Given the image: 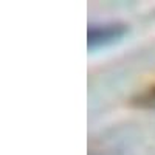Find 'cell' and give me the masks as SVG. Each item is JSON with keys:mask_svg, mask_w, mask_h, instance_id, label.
Listing matches in <instances>:
<instances>
[{"mask_svg": "<svg viewBox=\"0 0 155 155\" xmlns=\"http://www.w3.org/2000/svg\"><path fill=\"white\" fill-rule=\"evenodd\" d=\"M130 104L138 109H153L155 107V82L135 93L130 99Z\"/></svg>", "mask_w": 155, "mask_h": 155, "instance_id": "cell-2", "label": "cell"}, {"mask_svg": "<svg viewBox=\"0 0 155 155\" xmlns=\"http://www.w3.org/2000/svg\"><path fill=\"white\" fill-rule=\"evenodd\" d=\"M129 33V25L120 20L90 22L87 27V48L90 51L106 48L120 42Z\"/></svg>", "mask_w": 155, "mask_h": 155, "instance_id": "cell-1", "label": "cell"}]
</instances>
